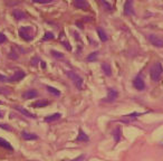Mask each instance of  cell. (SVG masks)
<instances>
[{
	"label": "cell",
	"mask_w": 163,
	"mask_h": 161,
	"mask_svg": "<svg viewBox=\"0 0 163 161\" xmlns=\"http://www.w3.org/2000/svg\"><path fill=\"white\" fill-rule=\"evenodd\" d=\"M162 74H163V68H162V65H161V63L157 62L155 64H153V66L150 69V76L152 78V80H154V82L159 80L161 76H162Z\"/></svg>",
	"instance_id": "7a4b0ae2"
},
{
	"label": "cell",
	"mask_w": 163,
	"mask_h": 161,
	"mask_svg": "<svg viewBox=\"0 0 163 161\" xmlns=\"http://www.w3.org/2000/svg\"><path fill=\"white\" fill-rule=\"evenodd\" d=\"M124 14L127 16L130 15H133L134 14V9H133V1L129 0V1H126L125 5H124Z\"/></svg>",
	"instance_id": "9c48e42d"
},
{
	"label": "cell",
	"mask_w": 163,
	"mask_h": 161,
	"mask_svg": "<svg viewBox=\"0 0 163 161\" xmlns=\"http://www.w3.org/2000/svg\"><path fill=\"white\" fill-rule=\"evenodd\" d=\"M62 118V114L60 113H54V114L49 115V116H46L45 118V122H54V121H57Z\"/></svg>",
	"instance_id": "e0dca14e"
},
{
	"label": "cell",
	"mask_w": 163,
	"mask_h": 161,
	"mask_svg": "<svg viewBox=\"0 0 163 161\" xmlns=\"http://www.w3.org/2000/svg\"><path fill=\"white\" fill-rule=\"evenodd\" d=\"M54 34H52V31H47L46 34H45V37H44V40H50V39H54Z\"/></svg>",
	"instance_id": "d4e9b609"
},
{
	"label": "cell",
	"mask_w": 163,
	"mask_h": 161,
	"mask_svg": "<svg viewBox=\"0 0 163 161\" xmlns=\"http://www.w3.org/2000/svg\"><path fill=\"white\" fill-rule=\"evenodd\" d=\"M46 88H47V91L49 92V93H52V95H55V96H59L60 95V92H59L57 88H55V87H52V86H46Z\"/></svg>",
	"instance_id": "603a6c76"
},
{
	"label": "cell",
	"mask_w": 163,
	"mask_h": 161,
	"mask_svg": "<svg viewBox=\"0 0 163 161\" xmlns=\"http://www.w3.org/2000/svg\"><path fill=\"white\" fill-rule=\"evenodd\" d=\"M41 63V66H43V67H46V64H45V62H40Z\"/></svg>",
	"instance_id": "e575fe53"
},
{
	"label": "cell",
	"mask_w": 163,
	"mask_h": 161,
	"mask_svg": "<svg viewBox=\"0 0 163 161\" xmlns=\"http://www.w3.org/2000/svg\"><path fill=\"white\" fill-rule=\"evenodd\" d=\"M13 16L15 17L16 20H22V19H26L27 18V15H26L24 11H21V10L19 9H15L13 11Z\"/></svg>",
	"instance_id": "8fae6325"
},
{
	"label": "cell",
	"mask_w": 163,
	"mask_h": 161,
	"mask_svg": "<svg viewBox=\"0 0 163 161\" xmlns=\"http://www.w3.org/2000/svg\"><path fill=\"white\" fill-rule=\"evenodd\" d=\"M33 1L36 3H50L52 2V0H33Z\"/></svg>",
	"instance_id": "83f0119b"
},
{
	"label": "cell",
	"mask_w": 163,
	"mask_h": 161,
	"mask_svg": "<svg viewBox=\"0 0 163 161\" xmlns=\"http://www.w3.org/2000/svg\"><path fill=\"white\" fill-rule=\"evenodd\" d=\"M0 147H2V148H5V149H8V150H10V151H13L14 150L13 146H11L7 140L2 139V138H0Z\"/></svg>",
	"instance_id": "ffe728a7"
},
{
	"label": "cell",
	"mask_w": 163,
	"mask_h": 161,
	"mask_svg": "<svg viewBox=\"0 0 163 161\" xmlns=\"http://www.w3.org/2000/svg\"><path fill=\"white\" fill-rule=\"evenodd\" d=\"M50 53H52V55L54 56L55 58H58V59L64 58V55H63L62 53H59V52H57V50H54V49H52V52H50Z\"/></svg>",
	"instance_id": "cb8c5ba5"
},
{
	"label": "cell",
	"mask_w": 163,
	"mask_h": 161,
	"mask_svg": "<svg viewBox=\"0 0 163 161\" xmlns=\"http://www.w3.org/2000/svg\"><path fill=\"white\" fill-rule=\"evenodd\" d=\"M63 44H64V46L66 47V48H67L68 50H72V47L69 46V45H68V43H67V41H64V43H63Z\"/></svg>",
	"instance_id": "4dcf8cb0"
},
{
	"label": "cell",
	"mask_w": 163,
	"mask_h": 161,
	"mask_svg": "<svg viewBox=\"0 0 163 161\" xmlns=\"http://www.w3.org/2000/svg\"><path fill=\"white\" fill-rule=\"evenodd\" d=\"M76 141L77 142H87V141H89V138L83 130H80L78 131V135L76 138Z\"/></svg>",
	"instance_id": "7c38bea8"
},
{
	"label": "cell",
	"mask_w": 163,
	"mask_h": 161,
	"mask_svg": "<svg viewBox=\"0 0 163 161\" xmlns=\"http://www.w3.org/2000/svg\"><path fill=\"white\" fill-rule=\"evenodd\" d=\"M19 36L26 41H30L35 36V29L31 26H24L19 29Z\"/></svg>",
	"instance_id": "6da1fadb"
},
{
	"label": "cell",
	"mask_w": 163,
	"mask_h": 161,
	"mask_svg": "<svg viewBox=\"0 0 163 161\" xmlns=\"http://www.w3.org/2000/svg\"><path fill=\"white\" fill-rule=\"evenodd\" d=\"M97 34H99V39H101L102 41H106V40L108 39L107 35H106V33L103 30V28L102 27H97Z\"/></svg>",
	"instance_id": "d6986e66"
},
{
	"label": "cell",
	"mask_w": 163,
	"mask_h": 161,
	"mask_svg": "<svg viewBox=\"0 0 163 161\" xmlns=\"http://www.w3.org/2000/svg\"><path fill=\"white\" fill-rule=\"evenodd\" d=\"M102 69H103V72H104V74L106 76H111L112 75V68L108 63H103L102 64Z\"/></svg>",
	"instance_id": "ac0fdd59"
},
{
	"label": "cell",
	"mask_w": 163,
	"mask_h": 161,
	"mask_svg": "<svg viewBox=\"0 0 163 161\" xmlns=\"http://www.w3.org/2000/svg\"><path fill=\"white\" fill-rule=\"evenodd\" d=\"M3 118V112L2 111H0V119Z\"/></svg>",
	"instance_id": "836d02e7"
},
{
	"label": "cell",
	"mask_w": 163,
	"mask_h": 161,
	"mask_svg": "<svg viewBox=\"0 0 163 161\" xmlns=\"http://www.w3.org/2000/svg\"><path fill=\"white\" fill-rule=\"evenodd\" d=\"M117 95H118V93H117L116 90L110 88V90H108V95H107V97L105 99V101H106V102H113V101L116 100Z\"/></svg>",
	"instance_id": "30bf717a"
},
{
	"label": "cell",
	"mask_w": 163,
	"mask_h": 161,
	"mask_svg": "<svg viewBox=\"0 0 163 161\" xmlns=\"http://www.w3.org/2000/svg\"><path fill=\"white\" fill-rule=\"evenodd\" d=\"M2 90H5V88H0V93H5V94H9L10 92H3Z\"/></svg>",
	"instance_id": "d6a6232c"
},
{
	"label": "cell",
	"mask_w": 163,
	"mask_h": 161,
	"mask_svg": "<svg viewBox=\"0 0 163 161\" xmlns=\"http://www.w3.org/2000/svg\"><path fill=\"white\" fill-rule=\"evenodd\" d=\"M101 2H102V5L105 7V8H107L108 10H112V6L108 2H106V1H104V0H102Z\"/></svg>",
	"instance_id": "4316f807"
},
{
	"label": "cell",
	"mask_w": 163,
	"mask_h": 161,
	"mask_svg": "<svg viewBox=\"0 0 163 161\" xmlns=\"http://www.w3.org/2000/svg\"><path fill=\"white\" fill-rule=\"evenodd\" d=\"M66 75L73 80V83L76 85L77 88H80H80L83 87V78L80 77L77 73H75V72H73V71H67L66 72Z\"/></svg>",
	"instance_id": "3957f363"
},
{
	"label": "cell",
	"mask_w": 163,
	"mask_h": 161,
	"mask_svg": "<svg viewBox=\"0 0 163 161\" xmlns=\"http://www.w3.org/2000/svg\"><path fill=\"white\" fill-rule=\"evenodd\" d=\"M141 113H138V112H134V113H131L129 115H124L123 118L121 119L122 122L124 123H130V122H133V121H135L138 119V116H140Z\"/></svg>",
	"instance_id": "52a82bcc"
},
{
	"label": "cell",
	"mask_w": 163,
	"mask_h": 161,
	"mask_svg": "<svg viewBox=\"0 0 163 161\" xmlns=\"http://www.w3.org/2000/svg\"><path fill=\"white\" fill-rule=\"evenodd\" d=\"M0 82H2V83H5V82H9V78L7 77V76H5V75L0 74Z\"/></svg>",
	"instance_id": "f1b7e54d"
},
{
	"label": "cell",
	"mask_w": 163,
	"mask_h": 161,
	"mask_svg": "<svg viewBox=\"0 0 163 161\" xmlns=\"http://www.w3.org/2000/svg\"><path fill=\"white\" fill-rule=\"evenodd\" d=\"M97 57H99V52H93L86 57V61L87 62H95Z\"/></svg>",
	"instance_id": "7402d4cb"
},
{
	"label": "cell",
	"mask_w": 163,
	"mask_h": 161,
	"mask_svg": "<svg viewBox=\"0 0 163 161\" xmlns=\"http://www.w3.org/2000/svg\"><path fill=\"white\" fill-rule=\"evenodd\" d=\"M21 136L25 140H37L38 136L35 133H31V132H27V131H22L21 132Z\"/></svg>",
	"instance_id": "9a60e30c"
},
{
	"label": "cell",
	"mask_w": 163,
	"mask_h": 161,
	"mask_svg": "<svg viewBox=\"0 0 163 161\" xmlns=\"http://www.w3.org/2000/svg\"><path fill=\"white\" fill-rule=\"evenodd\" d=\"M15 110H17V111H19L21 114H24L25 116H27V118H30V119H35L36 118V115H34L33 113H30L29 111H27V110H25L24 108H21V106H15Z\"/></svg>",
	"instance_id": "5bb4252c"
},
{
	"label": "cell",
	"mask_w": 163,
	"mask_h": 161,
	"mask_svg": "<svg viewBox=\"0 0 163 161\" xmlns=\"http://www.w3.org/2000/svg\"><path fill=\"white\" fill-rule=\"evenodd\" d=\"M49 104V102L48 101H46V100H38V101H36L35 103H33V108H45V106H47Z\"/></svg>",
	"instance_id": "2e32d148"
},
{
	"label": "cell",
	"mask_w": 163,
	"mask_h": 161,
	"mask_svg": "<svg viewBox=\"0 0 163 161\" xmlns=\"http://www.w3.org/2000/svg\"><path fill=\"white\" fill-rule=\"evenodd\" d=\"M7 40V37L5 36V35L2 34V33H0V44H2V43H5Z\"/></svg>",
	"instance_id": "f546056e"
},
{
	"label": "cell",
	"mask_w": 163,
	"mask_h": 161,
	"mask_svg": "<svg viewBox=\"0 0 163 161\" xmlns=\"http://www.w3.org/2000/svg\"><path fill=\"white\" fill-rule=\"evenodd\" d=\"M121 136H122V130H121V128H116V130L114 131V141H115V143L120 141Z\"/></svg>",
	"instance_id": "44dd1931"
},
{
	"label": "cell",
	"mask_w": 163,
	"mask_h": 161,
	"mask_svg": "<svg viewBox=\"0 0 163 161\" xmlns=\"http://www.w3.org/2000/svg\"><path fill=\"white\" fill-rule=\"evenodd\" d=\"M0 104H1V101H0Z\"/></svg>",
	"instance_id": "d590c367"
},
{
	"label": "cell",
	"mask_w": 163,
	"mask_h": 161,
	"mask_svg": "<svg viewBox=\"0 0 163 161\" xmlns=\"http://www.w3.org/2000/svg\"><path fill=\"white\" fill-rule=\"evenodd\" d=\"M0 128H1V129H5V130H7V131H13V128L10 127V125H8V124L0 123Z\"/></svg>",
	"instance_id": "484cf974"
},
{
	"label": "cell",
	"mask_w": 163,
	"mask_h": 161,
	"mask_svg": "<svg viewBox=\"0 0 163 161\" xmlns=\"http://www.w3.org/2000/svg\"><path fill=\"white\" fill-rule=\"evenodd\" d=\"M36 96H38V92L36 90H28L27 92L22 94V97L26 100H30V99H35Z\"/></svg>",
	"instance_id": "4fadbf2b"
},
{
	"label": "cell",
	"mask_w": 163,
	"mask_h": 161,
	"mask_svg": "<svg viewBox=\"0 0 163 161\" xmlns=\"http://www.w3.org/2000/svg\"><path fill=\"white\" fill-rule=\"evenodd\" d=\"M25 75H26L25 72L18 69V71H16L15 73H14V75L11 77H9V82H18V80H22V78L25 77Z\"/></svg>",
	"instance_id": "ba28073f"
},
{
	"label": "cell",
	"mask_w": 163,
	"mask_h": 161,
	"mask_svg": "<svg viewBox=\"0 0 163 161\" xmlns=\"http://www.w3.org/2000/svg\"><path fill=\"white\" fill-rule=\"evenodd\" d=\"M84 158H85V157H84V155H80V158H76V159H74V160H72V161H82V160H83Z\"/></svg>",
	"instance_id": "1f68e13d"
},
{
	"label": "cell",
	"mask_w": 163,
	"mask_h": 161,
	"mask_svg": "<svg viewBox=\"0 0 163 161\" xmlns=\"http://www.w3.org/2000/svg\"><path fill=\"white\" fill-rule=\"evenodd\" d=\"M148 39L150 40V43L155 47H160L162 48L163 47V39L160 37H157L155 35H149L148 36Z\"/></svg>",
	"instance_id": "277c9868"
},
{
	"label": "cell",
	"mask_w": 163,
	"mask_h": 161,
	"mask_svg": "<svg viewBox=\"0 0 163 161\" xmlns=\"http://www.w3.org/2000/svg\"><path fill=\"white\" fill-rule=\"evenodd\" d=\"M74 7L77 9L82 10H88L89 9V3L85 0H75L74 1Z\"/></svg>",
	"instance_id": "8992f818"
},
{
	"label": "cell",
	"mask_w": 163,
	"mask_h": 161,
	"mask_svg": "<svg viewBox=\"0 0 163 161\" xmlns=\"http://www.w3.org/2000/svg\"><path fill=\"white\" fill-rule=\"evenodd\" d=\"M133 85L138 91H143L145 88V83L141 76H136L133 80Z\"/></svg>",
	"instance_id": "5b68a950"
}]
</instances>
